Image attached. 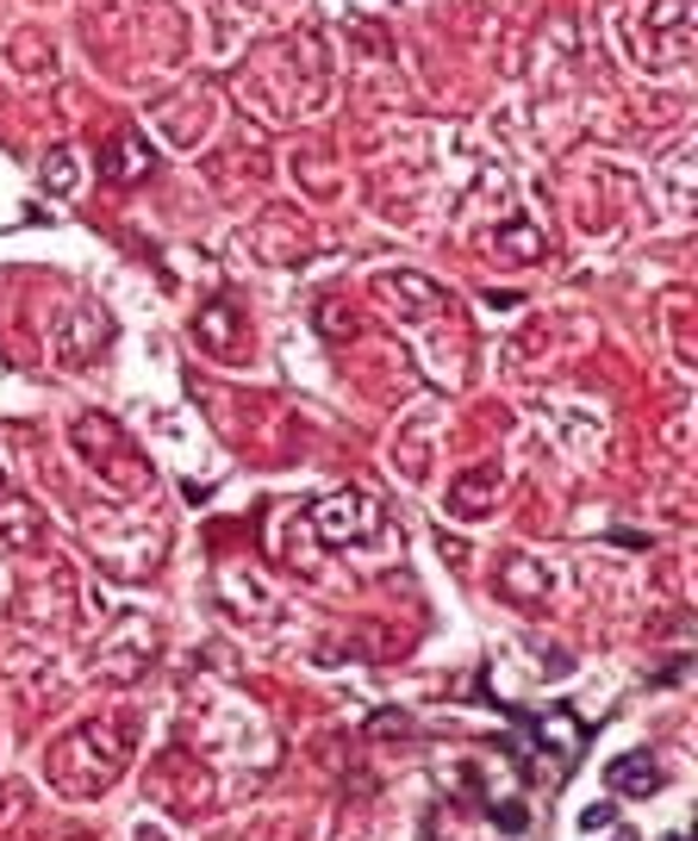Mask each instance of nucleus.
<instances>
[{"label":"nucleus","mask_w":698,"mask_h":841,"mask_svg":"<svg viewBox=\"0 0 698 841\" xmlns=\"http://www.w3.org/2000/svg\"><path fill=\"white\" fill-rule=\"evenodd\" d=\"M125 755H131V729H125L119 717H101V723H82V729H70V736L56 742L51 760H44V772H51L56 791L94 798L101 786L119 779Z\"/></svg>","instance_id":"obj_1"},{"label":"nucleus","mask_w":698,"mask_h":841,"mask_svg":"<svg viewBox=\"0 0 698 841\" xmlns=\"http://www.w3.org/2000/svg\"><path fill=\"white\" fill-rule=\"evenodd\" d=\"M630 56L648 75H680L692 63V0H643L624 13Z\"/></svg>","instance_id":"obj_2"},{"label":"nucleus","mask_w":698,"mask_h":841,"mask_svg":"<svg viewBox=\"0 0 698 841\" xmlns=\"http://www.w3.org/2000/svg\"><path fill=\"white\" fill-rule=\"evenodd\" d=\"M75 449L106 474V486H138L144 481V462L131 455V443H125V430L113 424V418H94V412L75 418Z\"/></svg>","instance_id":"obj_3"},{"label":"nucleus","mask_w":698,"mask_h":841,"mask_svg":"<svg viewBox=\"0 0 698 841\" xmlns=\"http://www.w3.org/2000/svg\"><path fill=\"white\" fill-rule=\"evenodd\" d=\"M374 299H381L400 325H431L436 312H450V293L436 287V281L412 275V269H400V275H374Z\"/></svg>","instance_id":"obj_4"},{"label":"nucleus","mask_w":698,"mask_h":841,"mask_svg":"<svg viewBox=\"0 0 698 841\" xmlns=\"http://www.w3.org/2000/svg\"><path fill=\"white\" fill-rule=\"evenodd\" d=\"M313 530L325 543H368L381 530V505L368 493H331L325 505H313Z\"/></svg>","instance_id":"obj_5"},{"label":"nucleus","mask_w":698,"mask_h":841,"mask_svg":"<svg viewBox=\"0 0 698 841\" xmlns=\"http://www.w3.org/2000/svg\"><path fill=\"white\" fill-rule=\"evenodd\" d=\"M150 667H157V635L144 630V623H125L119 642H106V649L94 654V680H106V686H131V680H144Z\"/></svg>","instance_id":"obj_6"},{"label":"nucleus","mask_w":698,"mask_h":841,"mask_svg":"<svg viewBox=\"0 0 698 841\" xmlns=\"http://www.w3.org/2000/svg\"><path fill=\"white\" fill-rule=\"evenodd\" d=\"M106 344H113V318H106L101 306H75L70 318L56 325V361H63V368H87Z\"/></svg>","instance_id":"obj_7"},{"label":"nucleus","mask_w":698,"mask_h":841,"mask_svg":"<svg viewBox=\"0 0 698 841\" xmlns=\"http://www.w3.org/2000/svg\"><path fill=\"white\" fill-rule=\"evenodd\" d=\"M493 505H499V462H480V467H468V474H455L450 493H443V512H450L455 524H480Z\"/></svg>","instance_id":"obj_8"},{"label":"nucleus","mask_w":698,"mask_h":841,"mask_svg":"<svg viewBox=\"0 0 698 841\" xmlns=\"http://www.w3.org/2000/svg\"><path fill=\"white\" fill-rule=\"evenodd\" d=\"M193 344L207 349V356H219V361H244V325H237V306H231V299L200 306V318H193Z\"/></svg>","instance_id":"obj_9"},{"label":"nucleus","mask_w":698,"mask_h":841,"mask_svg":"<svg viewBox=\"0 0 698 841\" xmlns=\"http://www.w3.org/2000/svg\"><path fill=\"white\" fill-rule=\"evenodd\" d=\"M250 243L262 250V262H306V224L294 219V212H262L256 224H250Z\"/></svg>","instance_id":"obj_10"},{"label":"nucleus","mask_w":698,"mask_h":841,"mask_svg":"<svg viewBox=\"0 0 698 841\" xmlns=\"http://www.w3.org/2000/svg\"><path fill=\"white\" fill-rule=\"evenodd\" d=\"M487 250H493V256H506L511 269H530V262H542V256H549V238H542V231H537L530 219H511V212H506V219L493 224Z\"/></svg>","instance_id":"obj_11"},{"label":"nucleus","mask_w":698,"mask_h":841,"mask_svg":"<svg viewBox=\"0 0 698 841\" xmlns=\"http://www.w3.org/2000/svg\"><path fill=\"white\" fill-rule=\"evenodd\" d=\"M150 169H157V150H150V138H138V132L113 138V150H106V162H101V175H106V181H119V188L144 181Z\"/></svg>","instance_id":"obj_12"},{"label":"nucleus","mask_w":698,"mask_h":841,"mask_svg":"<svg viewBox=\"0 0 698 841\" xmlns=\"http://www.w3.org/2000/svg\"><path fill=\"white\" fill-rule=\"evenodd\" d=\"M499 592H506L518 611H537V605L549 599V574H542L530 555H511V561H499Z\"/></svg>","instance_id":"obj_13"},{"label":"nucleus","mask_w":698,"mask_h":841,"mask_svg":"<svg viewBox=\"0 0 698 841\" xmlns=\"http://www.w3.org/2000/svg\"><path fill=\"white\" fill-rule=\"evenodd\" d=\"M617 791H636V798H648V791H662L667 786V772L655 767L648 755H624V760H611V772H605Z\"/></svg>","instance_id":"obj_14"},{"label":"nucleus","mask_w":698,"mask_h":841,"mask_svg":"<svg viewBox=\"0 0 698 841\" xmlns=\"http://www.w3.org/2000/svg\"><path fill=\"white\" fill-rule=\"evenodd\" d=\"M38 175H44V188H51V193H75V150H70V144H56Z\"/></svg>","instance_id":"obj_15"},{"label":"nucleus","mask_w":698,"mask_h":841,"mask_svg":"<svg viewBox=\"0 0 698 841\" xmlns=\"http://www.w3.org/2000/svg\"><path fill=\"white\" fill-rule=\"evenodd\" d=\"M38 543V517L32 512H13L7 517V530H0V549H32Z\"/></svg>","instance_id":"obj_16"},{"label":"nucleus","mask_w":698,"mask_h":841,"mask_svg":"<svg viewBox=\"0 0 698 841\" xmlns=\"http://www.w3.org/2000/svg\"><path fill=\"white\" fill-rule=\"evenodd\" d=\"M318 330H325V337H356V318H343V306L325 299V306H318Z\"/></svg>","instance_id":"obj_17"}]
</instances>
